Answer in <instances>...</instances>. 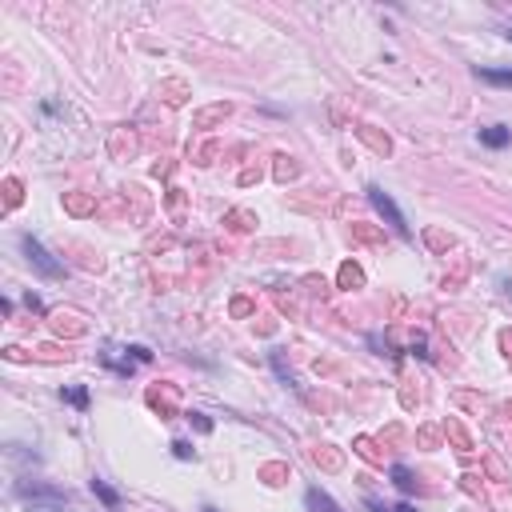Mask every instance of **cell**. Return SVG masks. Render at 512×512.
<instances>
[{
  "label": "cell",
  "instance_id": "6da1fadb",
  "mask_svg": "<svg viewBox=\"0 0 512 512\" xmlns=\"http://www.w3.org/2000/svg\"><path fill=\"white\" fill-rule=\"evenodd\" d=\"M21 249H24V261L41 272L44 281H61V276H64V264L56 261V256H52V252L44 249L36 236H29V232H24V236H21Z\"/></svg>",
  "mask_w": 512,
  "mask_h": 512
},
{
  "label": "cell",
  "instance_id": "7a4b0ae2",
  "mask_svg": "<svg viewBox=\"0 0 512 512\" xmlns=\"http://www.w3.org/2000/svg\"><path fill=\"white\" fill-rule=\"evenodd\" d=\"M368 204H372L376 212H381V216H384V224H388V229L396 232V236H404V241L412 236L408 221H404V212L396 209V201H392V196L381 189V184H368Z\"/></svg>",
  "mask_w": 512,
  "mask_h": 512
},
{
  "label": "cell",
  "instance_id": "3957f363",
  "mask_svg": "<svg viewBox=\"0 0 512 512\" xmlns=\"http://www.w3.org/2000/svg\"><path fill=\"white\" fill-rule=\"evenodd\" d=\"M16 492L29 501V512H69L64 508V496L56 488H29V484H21Z\"/></svg>",
  "mask_w": 512,
  "mask_h": 512
},
{
  "label": "cell",
  "instance_id": "277c9868",
  "mask_svg": "<svg viewBox=\"0 0 512 512\" xmlns=\"http://www.w3.org/2000/svg\"><path fill=\"white\" fill-rule=\"evenodd\" d=\"M304 504H308V512H341V504L332 501V496H328L324 488H316V484H312V488L304 492Z\"/></svg>",
  "mask_w": 512,
  "mask_h": 512
},
{
  "label": "cell",
  "instance_id": "5b68a950",
  "mask_svg": "<svg viewBox=\"0 0 512 512\" xmlns=\"http://www.w3.org/2000/svg\"><path fill=\"white\" fill-rule=\"evenodd\" d=\"M508 141H512V132L504 129V124H488V129H481V144H488V149H504Z\"/></svg>",
  "mask_w": 512,
  "mask_h": 512
},
{
  "label": "cell",
  "instance_id": "8992f818",
  "mask_svg": "<svg viewBox=\"0 0 512 512\" xmlns=\"http://www.w3.org/2000/svg\"><path fill=\"white\" fill-rule=\"evenodd\" d=\"M92 492H96V501H101L104 508H116V504H121V492L112 488V484H104L101 476H92Z\"/></svg>",
  "mask_w": 512,
  "mask_h": 512
},
{
  "label": "cell",
  "instance_id": "52a82bcc",
  "mask_svg": "<svg viewBox=\"0 0 512 512\" xmlns=\"http://www.w3.org/2000/svg\"><path fill=\"white\" fill-rule=\"evenodd\" d=\"M476 81H484V84H501V89H512V69H476Z\"/></svg>",
  "mask_w": 512,
  "mask_h": 512
},
{
  "label": "cell",
  "instance_id": "ba28073f",
  "mask_svg": "<svg viewBox=\"0 0 512 512\" xmlns=\"http://www.w3.org/2000/svg\"><path fill=\"white\" fill-rule=\"evenodd\" d=\"M229 104H212V109H201L196 112V129H209V124H216V121H224L229 116Z\"/></svg>",
  "mask_w": 512,
  "mask_h": 512
},
{
  "label": "cell",
  "instance_id": "9c48e42d",
  "mask_svg": "<svg viewBox=\"0 0 512 512\" xmlns=\"http://www.w3.org/2000/svg\"><path fill=\"white\" fill-rule=\"evenodd\" d=\"M392 484H396V488L401 492H416V476H412V468H404V464H392Z\"/></svg>",
  "mask_w": 512,
  "mask_h": 512
},
{
  "label": "cell",
  "instance_id": "30bf717a",
  "mask_svg": "<svg viewBox=\"0 0 512 512\" xmlns=\"http://www.w3.org/2000/svg\"><path fill=\"white\" fill-rule=\"evenodd\" d=\"M361 284H364V272L348 261V264L341 268V288H361Z\"/></svg>",
  "mask_w": 512,
  "mask_h": 512
},
{
  "label": "cell",
  "instance_id": "8fae6325",
  "mask_svg": "<svg viewBox=\"0 0 512 512\" xmlns=\"http://www.w3.org/2000/svg\"><path fill=\"white\" fill-rule=\"evenodd\" d=\"M61 396H64V401H72L76 408H89V392H84V388H64Z\"/></svg>",
  "mask_w": 512,
  "mask_h": 512
},
{
  "label": "cell",
  "instance_id": "7c38bea8",
  "mask_svg": "<svg viewBox=\"0 0 512 512\" xmlns=\"http://www.w3.org/2000/svg\"><path fill=\"white\" fill-rule=\"evenodd\" d=\"M361 136H364V141H368L376 152H388V136H376L372 129H361Z\"/></svg>",
  "mask_w": 512,
  "mask_h": 512
},
{
  "label": "cell",
  "instance_id": "4fadbf2b",
  "mask_svg": "<svg viewBox=\"0 0 512 512\" xmlns=\"http://www.w3.org/2000/svg\"><path fill=\"white\" fill-rule=\"evenodd\" d=\"M172 456H176V461H192V456H196V448H192L189 441H176V444H172Z\"/></svg>",
  "mask_w": 512,
  "mask_h": 512
},
{
  "label": "cell",
  "instance_id": "5bb4252c",
  "mask_svg": "<svg viewBox=\"0 0 512 512\" xmlns=\"http://www.w3.org/2000/svg\"><path fill=\"white\" fill-rule=\"evenodd\" d=\"M448 432H452V441L461 444V452H468V448H472V444H468V436H464V428H461L456 421H448Z\"/></svg>",
  "mask_w": 512,
  "mask_h": 512
},
{
  "label": "cell",
  "instance_id": "9a60e30c",
  "mask_svg": "<svg viewBox=\"0 0 512 512\" xmlns=\"http://www.w3.org/2000/svg\"><path fill=\"white\" fill-rule=\"evenodd\" d=\"M276 176H281V181L296 176V164H288V156H281V164H276Z\"/></svg>",
  "mask_w": 512,
  "mask_h": 512
},
{
  "label": "cell",
  "instance_id": "2e32d148",
  "mask_svg": "<svg viewBox=\"0 0 512 512\" xmlns=\"http://www.w3.org/2000/svg\"><path fill=\"white\" fill-rule=\"evenodd\" d=\"M189 421L196 424L201 432H212V421H209V416H201V412H189Z\"/></svg>",
  "mask_w": 512,
  "mask_h": 512
},
{
  "label": "cell",
  "instance_id": "e0dca14e",
  "mask_svg": "<svg viewBox=\"0 0 512 512\" xmlns=\"http://www.w3.org/2000/svg\"><path fill=\"white\" fill-rule=\"evenodd\" d=\"M69 209L72 212H89L92 204H89V196H69Z\"/></svg>",
  "mask_w": 512,
  "mask_h": 512
},
{
  "label": "cell",
  "instance_id": "ac0fdd59",
  "mask_svg": "<svg viewBox=\"0 0 512 512\" xmlns=\"http://www.w3.org/2000/svg\"><path fill=\"white\" fill-rule=\"evenodd\" d=\"M229 221H232V229H252V224H249V216H244V212H229Z\"/></svg>",
  "mask_w": 512,
  "mask_h": 512
},
{
  "label": "cell",
  "instance_id": "d6986e66",
  "mask_svg": "<svg viewBox=\"0 0 512 512\" xmlns=\"http://www.w3.org/2000/svg\"><path fill=\"white\" fill-rule=\"evenodd\" d=\"M16 201H21V184L9 181V204H16Z\"/></svg>",
  "mask_w": 512,
  "mask_h": 512
},
{
  "label": "cell",
  "instance_id": "ffe728a7",
  "mask_svg": "<svg viewBox=\"0 0 512 512\" xmlns=\"http://www.w3.org/2000/svg\"><path fill=\"white\" fill-rule=\"evenodd\" d=\"M392 512H412V504H396V508H392Z\"/></svg>",
  "mask_w": 512,
  "mask_h": 512
},
{
  "label": "cell",
  "instance_id": "44dd1931",
  "mask_svg": "<svg viewBox=\"0 0 512 512\" xmlns=\"http://www.w3.org/2000/svg\"><path fill=\"white\" fill-rule=\"evenodd\" d=\"M504 41H512V24H508V29H504Z\"/></svg>",
  "mask_w": 512,
  "mask_h": 512
},
{
  "label": "cell",
  "instance_id": "7402d4cb",
  "mask_svg": "<svg viewBox=\"0 0 512 512\" xmlns=\"http://www.w3.org/2000/svg\"><path fill=\"white\" fill-rule=\"evenodd\" d=\"M204 512H216V508H212V504H209V508H204Z\"/></svg>",
  "mask_w": 512,
  "mask_h": 512
}]
</instances>
